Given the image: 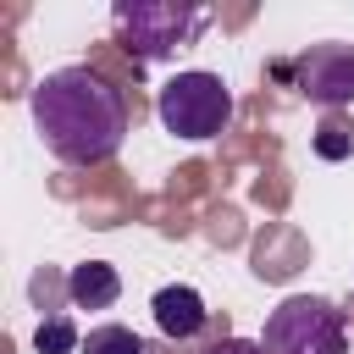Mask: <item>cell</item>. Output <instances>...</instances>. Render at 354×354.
<instances>
[{
	"label": "cell",
	"mask_w": 354,
	"mask_h": 354,
	"mask_svg": "<svg viewBox=\"0 0 354 354\" xmlns=\"http://www.w3.org/2000/svg\"><path fill=\"white\" fill-rule=\"evenodd\" d=\"M33 127L66 166H100L127 138V94L88 61L55 66L33 83Z\"/></svg>",
	"instance_id": "cell-1"
},
{
	"label": "cell",
	"mask_w": 354,
	"mask_h": 354,
	"mask_svg": "<svg viewBox=\"0 0 354 354\" xmlns=\"http://www.w3.org/2000/svg\"><path fill=\"white\" fill-rule=\"evenodd\" d=\"M111 28H116V44L133 61L155 66V61H171L177 50L199 44V33L210 28V11L205 6H177V0H116Z\"/></svg>",
	"instance_id": "cell-2"
},
{
	"label": "cell",
	"mask_w": 354,
	"mask_h": 354,
	"mask_svg": "<svg viewBox=\"0 0 354 354\" xmlns=\"http://www.w3.org/2000/svg\"><path fill=\"white\" fill-rule=\"evenodd\" d=\"M155 116H160L166 133H177L188 144H205V138L227 133V122H232V88L216 72H199V66L194 72H177V77L160 83Z\"/></svg>",
	"instance_id": "cell-3"
},
{
	"label": "cell",
	"mask_w": 354,
	"mask_h": 354,
	"mask_svg": "<svg viewBox=\"0 0 354 354\" xmlns=\"http://www.w3.org/2000/svg\"><path fill=\"white\" fill-rule=\"evenodd\" d=\"M260 348L266 354H348V321L332 299L293 293L266 315Z\"/></svg>",
	"instance_id": "cell-4"
},
{
	"label": "cell",
	"mask_w": 354,
	"mask_h": 354,
	"mask_svg": "<svg viewBox=\"0 0 354 354\" xmlns=\"http://www.w3.org/2000/svg\"><path fill=\"white\" fill-rule=\"evenodd\" d=\"M271 72L288 88H299L310 105H326V111L354 105V44H343V39H321L310 50H299L293 61H277Z\"/></svg>",
	"instance_id": "cell-5"
},
{
	"label": "cell",
	"mask_w": 354,
	"mask_h": 354,
	"mask_svg": "<svg viewBox=\"0 0 354 354\" xmlns=\"http://www.w3.org/2000/svg\"><path fill=\"white\" fill-rule=\"evenodd\" d=\"M149 310H155V326L171 337V343H188L205 321H210V310H205V299L188 288V282H171V288H160L155 299H149Z\"/></svg>",
	"instance_id": "cell-6"
},
{
	"label": "cell",
	"mask_w": 354,
	"mask_h": 354,
	"mask_svg": "<svg viewBox=\"0 0 354 354\" xmlns=\"http://www.w3.org/2000/svg\"><path fill=\"white\" fill-rule=\"evenodd\" d=\"M66 299H72L77 310H111V304L122 299V277H116V266H105V260H83V266H72V271H66Z\"/></svg>",
	"instance_id": "cell-7"
},
{
	"label": "cell",
	"mask_w": 354,
	"mask_h": 354,
	"mask_svg": "<svg viewBox=\"0 0 354 354\" xmlns=\"http://www.w3.org/2000/svg\"><path fill=\"white\" fill-rule=\"evenodd\" d=\"M83 354H149V343H144L133 326L105 321V326H88V332H83Z\"/></svg>",
	"instance_id": "cell-8"
},
{
	"label": "cell",
	"mask_w": 354,
	"mask_h": 354,
	"mask_svg": "<svg viewBox=\"0 0 354 354\" xmlns=\"http://www.w3.org/2000/svg\"><path fill=\"white\" fill-rule=\"evenodd\" d=\"M33 348H39V354H72V348H83V332H77V321H72L66 310H55V315L39 321Z\"/></svg>",
	"instance_id": "cell-9"
},
{
	"label": "cell",
	"mask_w": 354,
	"mask_h": 354,
	"mask_svg": "<svg viewBox=\"0 0 354 354\" xmlns=\"http://www.w3.org/2000/svg\"><path fill=\"white\" fill-rule=\"evenodd\" d=\"M310 149H315L321 160H348V155H354V122H348V116H337V111H326V122L315 127Z\"/></svg>",
	"instance_id": "cell-10"
},
{
	"label": "cell",
	"mask_w": 354,
	"mask_h": 354,
	"mask_svg": "<svg viewBox=\"0 0 354 354\" xmlns=\"http://www.w3.org/2000/svg\"><path fill=\"white\" fill-rule=\"evenodd\" d=\"M205 354H266L254 337H221V343H210Z\"/></svg>",
	"instance_id": "cell-11"
}]
</instances>
